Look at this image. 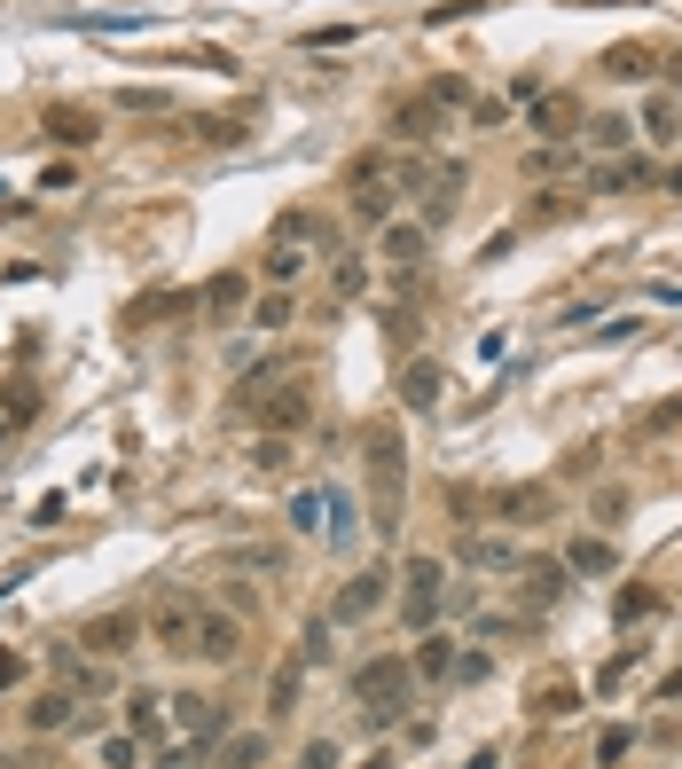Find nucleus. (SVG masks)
<instances>
[{"mask_svg":"<svg viewBox=\"0 0 682 769\" xmlns=\"http://www.w3.org/2000/svg\"><path fill=\"white\" fill-rule=\"evenodd\" d=\"M674 118H682V111H674V103H667V95H659V103H651V111H643V126H651V134H659V142H667V134H674Z\"/></svg>","mask_w":682,"mask_h":769,"instance_id":"44","label":"nucleus"},{"mask_svg":"<svg viewBox=\"0 0 682 769\" xmlns=\"http://www.w3.org/2000/svg\"><path fill=\"white\" fill-rule=\"evenodd\" d=\"M329 652H337V644H329V621H306V636H298V659H314V667H322Z\"/></svg>","mask_w":682,"mask_h":769,"instance_id":"39","label":"nucleus"},{"mask_svg":"<svg viewBox=\"0 0 682 769\" xmlns=\"http://www.w3.org/2000/svg\"><path fill=\"white\" fill-rule=\"evenodd\" d=\"M534 707H542V715H573V707H580V683H542Z\"/></svg>","mask_w":682,"mask_h":769,"instance_id":"36","label":"nucleus"},{"mask_svg":"<svg viewBox=\"0 0 682 769\" xmlns=\"http://www.w3.org/2000/svg\"><path fill=\"white\" fill-rule=\"evenodd\" d=\"M141 628H149L165 652H189V644H197V613H189V605H157Z\"/></svg>","mask_w":682,"mask_h":769,"instance_id":"14","label":"nucleus"},{"mask_svg":"<svg viewBox=\"0 0 682 769\" xmlns=\"http://www.w3.org/2000/svg\"><path fill=\"white\" fill-rule=\"evenodd\" d=\"M306 276V243H267L260 251V283L267 291H283V283H298Z\"/></svg>","mask_w":682,"mask_h":769,"instance_id":"17","label":"nucleus"},{"mask_svg":"<svg viewBox=\"0 0 682 769\" xmlns=\"http://www.w3.org/2000/svg\"><path fill=\"white\" fill-rule=\"evenodd\" d=\"M243 299H251V276H243V268H220V276L197 291L204 322H235V314H243Z\"/></svg>","mask_w":682,"mask_h":769,"instance_id":"10","label":"nucleus"},{"mask_svg":"<svg viewBox=\"0 0 682 769\" xmlns=\"http://www.w3.org/2000/svg\"><path fill=\"white\" fill-rule=\"evenodd\" d=\"M55 675L78 683V692H103V667H95L87 652H71V644H55Z\"/></svg>","mask_w":682,"mask_h":769,"instance_id":"26","label":"nucleus"},{"mask_svg":"<svg viewBox=\"0 0 682 769\" xmlns=\"http://www.w3.org/2000/svg\"><path fill=\"white\" fill-rule=\"evenodd\" d=\"M40 416V393L32 385H9V393H0V424H32Z\"/></svg>","mask_w":682,"mask_h":769,"instance_id":"31","label":"nucleus"},{"mask_svg":"<svg viewBox=\"0 0 682 769\" xmlns=\"http://www.w3.org/2000/svg\"><path fill=\"white\" fill-rule=\"evenodd\" d=\"M494 519H510V527L549 519V487H510V495H494Z\"/></svg>","mask_w":682,"mask_h":769,"instance_id":"18","label":"nucleus"},{"mask_svg":"<svg viewBox=\"0 0 682 769\" xmlns=\"http://www.w3.org/2000/svg\"><path fill=\"white\" fill-rule=\"evenodd\" d=\"M251 322H260V330H291V322H298V306H291V291H267L260 306H251Z\"/></svg>","mask_w":682,"mask_h":769,"instance_id":"30","label":"nucleus"},{"mask_svg":"<svg viewBox=\"0 0 682 769\" xmlns=\"http://www.w3.org/2000/svg\"><path fill=\"white\" fill-rule=\"evenodd\" d=\"M103 769H141V738H103Z\"/></svg>","mask_w":682,"mask_h":769,"instance_id":"35","label":"nucleus"},{"mask_svg":"<svg viewBox=\"0 0 682 769\" xmlns=\"http://www.w3.org/2000/svg\"><path fill=\"white\" fill-rule=\"evenodd\" d=\"M400 401H408L416 416H432V408L448 401V370H440V362H423V354H416V362L400 370Z\"/></svg>","mask_w":682,"mask_h":769,"instance_id":"9","label":"nucleus"},{"mask_svg":"<svg viewBox=\"0 0 682 769\" xmlns=\"http://www.w3.org/2000/svg\"><path fill=\"white\" fill-rule=\"evenodd\" d=\"M243 416L260 424V433H298V424L314 416V385H298V377L251 385V393H243Z\"/></svg>","mask_w":682,"mask_h":769,"instance_id":"3","label":"nucleus"},{"mask_svg":"<svg viewBox=\"0 0 682 769\" xmlns=\"http://www.w3.org/2000/svg\"><path fill=\"white\" fill-rule=\"evenodd\" d=\"M667 79H674V87H682V55H674V63H667Z\"/></svg>","mask_w":682,"mask_h":769,"instance_id":"49","label":"nucleus"},{"mask_svg":"<svg viewBox=\"0 0 682 769\" xmlns=\"http://www.w3.org/2000/svg\"><path fill=\"white\" fill-rule=\"evenodd\" d=\"M605 71H612V79H651V48H612Z\"/></svg>","mask_w":682,"mask_h":769,"instance_id":"33","label":"nucleus"},{"mask_svg":"<svg viewBox=\"0 0 682 769\" xmlns=\"http://www.w3.org/2000/svg\"><path fill=\"white\" fill-rule=\"evenodd\" d=\"M141 636H149L141 613H95L87 628H78V652H87V659H126Z\"/></svg>","mask_w":682,"mask_h":769,"instance_id":"6","label":"nucleus"},{"mask_svg":"<svg viewBox=\"0 0 682 769\" xmlns=\"http://www.w3.org/2000/svg\"><path fill=\"white\" fill-rule=\"evenodd\" d=\"M400 573H408V605H400L408 628H432V621H440V573H448V565H440V558H408Z\"/></svg>","mask_w":682,"mask_h":769,"instance_id":"7","label":"nucleus"},{"mask_svg":"<svg viewBox=\"0 0 682 769\" xmlns=\"http://www.w3.org/2000/svg\"><path fill=\"white\" fill-rule=\"evenodd\" d=\"M126 723H134V738H157V730H165V715H157V692H134Z\"/></svg>","mask_w":682,"mask_h":769,"instance_id":"34","label":"nucleus"},{"mask_svg":"<svg viewBox=\"0 0 682 769\" xmlns=\"http://www.w3.org/2000/svg\"><path fill=\"white\" fill-rule=\"evenodd\" d=\"M674 424H682V401H659V408L643 416V433H674Z\"/></svg>","mask_w":682,"mask_h":769,"instance_id":"45","label":"nucleus"},{"mask_svg":"<svg viewBox=\"0 0 682 769\" xmlns=\"http://www.w3.org/2000/svg\"><path fill=\"white\" fill-rule=\"evenodd\" d=\"M260 761H267V730H243L220 746V769H260Z\"/></svg>","mask_w":682,"mask_h":769,"instance_id":"27","label":"nucleus"},{"mask_svg":"<svg viewBox=\"0 0 682 769\" xmlns=\"http://www.w3.org/2000/svg\"><path fill=\"white\" fill-rule=\"evenodd\" d=\"M291 456H298V448H291V433H260V448H251V471H260V479H283V471H291Z\"/></svg>","mask_w":682,"mask_h":769,"instance_id":"23","label":"nucleus"},{"mask_svg":"<svg viewBox=\"0 0 682 769\" xmlns=\"http://www.w3.org/2000/svg\"><path fill=\"white\" fill-rule=\"evenodd\" d=\"M361 464H369V502H377V527L392 534L408 519V440L392 433V424H377V433L361 440Z\"/></svg>","mask_w":682,"mask_h":769,"instance_id":"1","label":"nucleus"},{"mask_svg":"<svg viewBox=\"0 0 682 769\" xmlns=\"http://www.w3.org/2000/svg\"><path fill=\"white\" fill-rule=\"evenodd\" d=\"M423 95H432L440 111H455V103H471V87H463V79H432V87H423Z\"/></svg>","mask_w":682,"mask_h":769,"instance_id":"43","label":"nucleus"},{"mask_svg":"<svg viewBox=\"0 0 682 769\" xmlns=\"http://www.w3.org/2000/svg\"><path fill=\"white\" fill-rule=\"evenodd\" d=\"M197 142H243V126H228V118H197Z\"/></svg>","mask_w":682,"mask_h":769,"instance_id":"47","label":"nucleus"},{"mask_svg":"<svg viewBox=\"0 0 682 769\" xmlns=\"http://www.w3.org/2000/svg\"><path fill=\"white\" fill-rule=\"evenodd\" d=\"M291 534H329V487H298L291 495Z\"/></svg>","mask_w":682,"mask_h":769,"instance_id":"20","label":"nucleus"},{"mask_svg":"<svg viewBox=\"0 0 682 769\" xmlns=\"http://www.w3.org/2000/svg\"><path fill=\"white\" fill-rule=\"evenodd\" d=\"M408 692H416V667H408L400 652H385V659H361V667H354V699H361L369 730L400 723V715H408Z\"/></svg>","mask_w":682,"mask_h":769,"instance_id":"2","label":"nucleus"},{"mask_svg":"<svg viewBox=\"0 0 682 769\" xmlns=\"http://www.w3.org/2000/svg\"><path fill=\"white\" fill-rule=\"evenodd\" d=\"M423 251H432V228L423 220H385V260L392 268H423Z\"/></svg>","mask_w":682,"mask_h":769,"instance_id":"12","label":"nucleus"},{"mask_svg":"<svg viewBox=\"0 0 682 769\" xmlns=\"http://www.w3.org/2000/svg\"><path fill=\"white\" fill-rule=\"evenodd\" d=\"M463 769H502V754H494V746H479V754H471Z\"/></svg>","mask_w":682,"mask_h":769,"instance_id":"48","label":"nucleus"},{"mask_svg":"<svg viewBox=\"0 0 682 769\" xmlns=\"http://www.w3.org/2000/svg\"><path fill=\"white\" fill-rule=\"evenodd\" d=\"M329 291L337 299H361L369 291V260H361V251H337V260H329Z\"/></svg>","mask_w":682,"mask_h":769,"instance_id":"24","label":"nucleus"},{"mask_svg":"<svg viewBox=\"0 0 682 769\" xmlns=\"http://www.w3.org/2000/svg\"><path fill=\"white\" fill-rule=\"evenodd\" d=\"M588 142L596 149H628V118H588Z\"/></svg>","mask_w":682,"mask_h":769,"instance_id":"40","label":"nucleus"},{"mask_svg":"<svg viewBox=\"0 0 682 769\" xmlns=\"http://www.w3.org/2000/svg\"><path fill=\"white\" fill-rule=\"evenodd\" d=\"M432 126H440V103H432V95H416V103L392 111V134H400V142H423Z\"/></svg>","mask_w":682,"mask_h":769,"instance_id":"21","label":"nucleus"},{"mask_svg":"<svg viewBox=\"0 0 682 769\" xmlns=\"http://www.w3.org/2000/svg\"><path fill=\"white\" fill-rule=\"evenodd\" d=\"M588 519H596V527H628V495H620V487H596Z\"/></svg>","mask_w":682,"mask_h":769,"instance_id":"32","label":"nucleus"},{"mask_svg":"<svg viewBox=\"0 0 682 769\" xmlns=\"http://www.w3.org/2000/svg\"><path fill=\"white\" fill-rule=\"evenodd\" d=\"M659 613H667V596H659V589H643V581H636V589H620V621H659Z\"/></svg>","mask_w":682,"mask_h":769,"instance_id":"28","label":"nucleus"},{"mask_svg":"<svg viewBox=\"0 0 682 769\" xmlns=\"http://www.w3.org/2000/svg\"><path fill=\"white\" fill-rule=\"evenodd\" d=\"M71 723H78V707H71L63 692H48V699L24 707V730H32V738H55V730H71Z\"/></svg>","mask_w":682,"mask_h":769,"instance_id":"19","label":"nucleus"},{"mask_svg":"<svg viewBox=\"0 0 682 769\" xmlns=\"http://www.w3.org/2000/svg\"><path fill=\"white\" fill-rule=\"evenodd\" d=\"M463 558H471V565H486V573H494V565H502V573H518V550H510L502 534H471V542H463Z\"/></svg>","mask_w":682,"mask_h":769,"instance_id":"25","label":"nucleus"},{"mask_svg":"<svg viewBox=\"0 0 682 769\" xmlns=\"http://www.w3.org/2000/svg\"><path fill=\"white\" fill-rule=\"evenodd\" d=\"M416 683H448L455 675V636H432V628H416V652H408Z\"/></svg>","mask_w":682,"mask_h":769,"instance_id":"11","label":"nucleus"},{"mask_svg":"<svg viewBox=\"0 0 682 769\" xmlns=\"http://www.w3.org/2000/svg\"><path fill=\"white\" fill-rule=\"evenodd\" d=\"M526 573V613H549L557 596H565V565L557 558H534V565H518Z\"/></svg>","mask_w":682,"mask_h":769,"instance_id":"16","label":"nucleus"},{"mask_svg":"<svg viewBox=\"0 0 682 769\" xmlns=\"http://www.w3.org/2000/svg\"><path fill=\"white\" fill-rule=\"evenodd\" d=\"M174 723H181V738H204V746H212V738L228 730L220 699H204V692H197V699H174Z\"/></svg>","mask_w":682,"mask_h":769,"instance_id":"13","label":"nucleus"},{"mask_svg":"<svg viewBox=\"0 0 682 769\" xmlns=\"http://www.w3.org/2000/svg\"><path fill=\"white\" fill-rule=\"evenodd\" d=\"M628 746H636V730H628V723H605V730H596V761H620Z\"/></svg>","mask_w":682,"mask_h":769,"instance_id":"37","label":"nucleus"},{"mask_svg":"<svg viewBox=\"0 0 682 769\" xmlns=\"http://www.w3.org/2000/svg\"><path fill=\"white\" fill-rule=\"evenodd\" d=\"M354 220L385 228L392 220V181H385V157H361L354 165Z\"/></svg>","mask_w":682,"mask_h":769,"instance_id":"8","label":"nucleus"},{"mask_svg":"<svg viewBox=\"0 0 682 769\" xmlns=\"http://www.w3.org/2000/svg\"><path fill=\"white\" fill-rule=\"evenodd\" d=\"M565 565H580V573H612V542H596V534H580V542L565 550Z\"/></svg>","mask_w":682,"mask_h":769,"instance_id":"29","label":"nucleus"},{"mask_svg":"<svg viewBox=\"0 0 682 769\" xmlns=\"http://www.w3.org/2000/svg\"><path fill=\"white\" fill-rule=\"evenodd\" d=\"M40 126H48V142H63V149H87V142H95V111H78V103H55Z\"/></svg>","mask_w":682,"mask_h":769,"instance_id":"15","label":"nucleus"},{"mask_svg":"<svg viewBox=\"0 0 682 769\" xmlns=\"http://www.w3.org/2000/svg\"><path fill=\"white\" fill-rule=\"evenodd\" d=\"M385 596H392V565H369V573H354L346 589L329 596V621H337V628H354V621H377V613H385Z\"/></svg>","mask_w":682,"mask_h":769,"instance_id":"4","label":"nucleus"},{"mask_svg":"<svg viewBox=\"0 0 682 769\" xmlns=\"http://www.w3.org/2000/svg\"><path fill=\"white\" fill-rule=\"evenodd\" d=\"M126 111H174V95H165V87H134Z\"/></svg>","mask_w":682,"mask_h":769,"instance_id":"46","label":"nucleus"},{"mask_svg":"<svg viewBox=\"0 0 682 769\" xmlns=\"http://www.w3.org/2000/svg\"><path fill=\"white\" fill-rule=\"evenodd\" d=\"M329 542H354V502L329 487Z\"/></svg>","mask_w":682,"mask_h":769,"instance_id":"41","label":"nucleus"},{"mask_svg":"<svg viewBox=\"0 0 682 769\" xmlns=\"http://www.w3.org/2000/svg\"><path fill=\"white\" fill-rule=\"evenodd\" d=\"M204 667H235L243 659V613H228V605H212V613H197V644H189Z\"/></svg>","mask_w":682,"mask_h":769,"instance_id":"5","label":"nucleus"},{"mask_svg":"<svg viewBox=\"0 0 682 769\" xmlns=\"http://www.w3.org/2000/svg\"><path fill=\"white\" fill-rule=\"evenodd\" d=\"M298 692H306V659H283V667H275V683H267V715H291V707H298Z\"/></svg>","mask_w":682,"mask_h":769,"instance_id":"22","label":"nucleus"},{"mask_svg":"<svg viewBox=\"0 0 682 769\" xmlns=\"http://www.w3.org/2000/svg\"><path fill=\"white\" fill-rule=\"evenodd\" d=\"M298 769H337V746H329V738H306V746H298Z\"/></svg>","mask_w":682,"mask_h":769,"instance_id":"42","label":"nucleus"},{"mask_svg":"<svg viewBox=\"0 0 682 769\" xmlns=\"http://www.w3.org/2000/svg\"><path fill=\"white\" fill-rule=\"evenodd\" d=\"M636 181H651L643 165H605V174H596V189H605V197H620V189H636Z\"/></svg>","mask_w":682,"mask_h":769,"instance_id":"38","label":"nucleus"}]
</instances>
